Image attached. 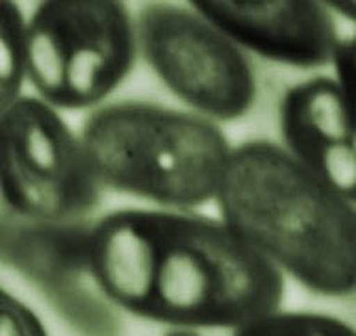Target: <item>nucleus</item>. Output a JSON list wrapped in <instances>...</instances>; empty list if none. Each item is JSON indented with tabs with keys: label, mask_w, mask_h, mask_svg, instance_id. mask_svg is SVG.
I'll return each instance as SVG.
<instances>
[{
	"label": "nucleus",
	"mask_w": 356,
	"mask_h": 336,
	"mask_svg": "<svg viewBox=\"0 0 356 336\" xmlns=\"http://www.w3.org/2000/svg\"><path fill=\"white\" fill-rule=\"evenodd\" d=\"M86 268L124 312L180 329H241L277 312L284 273L222 219L122 208L86 236Z\"/></svg>",
	"instance_id": "nucleus-1"
},
{
	"label": "nucleus",
	"mask_w": 356,
	"mask_h": 336,
	"mask_svg": "<svg viewBox=\"0 0 356 336\" xmlns=\"http://www.w3.org/2000/svg\"><path fill=\"white\" fill-rule=\"evenodd\" d=\"M221 219L317 296L356 294V205L267 140L236 147L217 193Z\"/></svg>",
	"instance_id": "nucleus-2"
},
{
	"label": "nucleus",
	"mask_w": 356,
	"mask_h": 336,
	"mask_svg": "<svg viewBox=\"0 0 356 336\" xmlns=\"http://www.w3.org/2000/svg\"><path fill=\"white\" fill-rule=\"evenodd\" d=\"M80 136L102 188L165 210L216 201L234 151L216 121L145 101L97 108Z\"/></svg>",
	"instance_id": "nucleus-3"
},
{
	"label": "nucleus",
	"mask_w": 356,
	"mask_h": 336,
	"mask_svg": "<svg viewBox=\"0 0 356 336\" xmlns=\"http://www.w3.org/2000/svg\"><path fill=\"white\" fill-rule=\"evenodd\" d=\"M26 79L58 110L99 106L127 80L138 56V24L124 2L49 0L26 24Z\"/></svg>",
	"instance_id": "nucleus-4"
},
{
	"label": "nucleus",
	"mask_w": 356,
	"mask_h": 336,
	"mask_svg": "<svg viewBox=\"0 0 356 336\" xmlns=\"http://www.w3.org/2000/svg\"><path fill=\"white\" fill-rule=\"evenodd\" d=\"M2 201L13 216L33 223L83 219L100 202L99 177L82 136L58 108L22 95L0 113Z\"/></svg>",
	"instance_id": "nucleus-5"
},
{
	"label": "nucleus",
	"mask_w": 356,
	"mask_h": 336,
	"mask_svg": "<svg viewBox=\"0 0 356 336\" xmlns=\"http://www.w3.org/2000/svg\"><path fill=\"white\" fill-rule=\"evenodd\" d=\"M136 24L147 65L191 112L225 123L254 106L258 84L245 51L189 4L147 2Z\"/></svg>",
	"instance_id": "nucleus-6"
},
{
	"label": "nucleus",
	"mask_w": 356,
	"mask_h": 336,
	"mask_svg": "<svg viewBox=\"0 0 356 336\" xmlns=\"http://www.w3.org/2000/svg\"><path fill=\"white\" fill-rule=\"evenodd\" d=\"M189 6L243 51L289 67L332 65L343 41L327 2L193 0Z\"/></svg>",
	"instance_id": "nucleus-7"
},
{
	"label": "nucleus",
	"mask_w": 356,
	"mask_h": 336,
	"mask_svg": "<svg viewBox=\"0 0 356 336\" xmlns=\"http://www.w3.org/2000/svg\"><path fill=\"white\" fill-rule=\"evenodd\" d=\"M278 121L286 151L356 205V97L336 77H314L284 93Z\"/></svg>",
	"instance_id": "nucleus-8"
},
{
	"label": "nucleus",
	"mask_w": 356,
	"mask_h": 336,
	"mask_svg": "<svg viewBox=\"0 0 356 336\" xmlns=\"http://www.w3.org/2000/svg\"><path fill=\"white\" fill-rule=\"evenodd\" d=\"M26 24L15 2L0 4V108L11 106L21 99L26 79L28 47Z\"/></svg>",
	"instance_id": "nucleus-9"
},
{
	"label": "nucleus",
	"mask_w": 356,
	"mask_h": 336,
	"mask_svg": "<svg viewBox=\"0 0 356 336\" xmlns=\"http://www.w3.org/2000/svg\"><path fill=\"white\" fill-rule=\"evenodd\" d=\"M232 336H356V329L328 314L277 310L236 329Z\"/></svg>",
	"instance_id": "nucleus-10"
},
{
	"label": "nucleus",
	"mask_w": 356,
	"mask_h": 336,
	"mask_svg": "<svg viewBox=\"0 0 356 336\" xmlns=\"http://www.w3.org/2000/svg\"><path fill=\"white\" fill-rule=\"evenodd\" d=\"M0 336H49V330L33 308L8 290H2Z\"/></svg>",
	"instance_id": "nucleus-11"
},
{
	"label": "nucleus",
	"mask_w": 356,
	"mask_h": 336,
	"mask_svg": "<svg viewBox=\"0 0 356 336\" xmlns=\"http://www.w3.org/2000/svg\"><path fill=\"white\" fill-rule=\"evenodd\" d=\"M332 65L339 84L356 97V34L341 41Z\"/></svg>",
	"instance_id": "nucleus-12"
},
{
	"label": "nucleus",
	"mask_w": 356,
	"mask_h": 336,
	"mask_svg": "<svg viewBox=\"0 0 356 336\" xmlns=\"http://www.w3.org/2000/svg\"><path fill=\"white\" fill-rule=\"evenodd\" d=\"M327 6L332 13H338L343 19L356 24V2L355 0H338V2H327Z\"/></svg>",
	"instance_id": "nucleus-13"
},
{
	"label": "nucleus",
	"mask_w": 356,
	"mask_h": 336,
	"mask_svg": "<svg viewBox=\"0 0 356 336\" xmlns=\"http://www.w3.org/2000/svg\"><path fill=\"white\" fill-rule=\"evenodd\" d=\"M163 336H202V335H199L195 329H180V327H177V329L169 330V333H165Z\"/></svg>",
	"instance_id": "nucleus-14"
}]
</instances>
